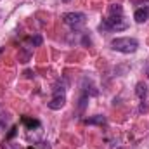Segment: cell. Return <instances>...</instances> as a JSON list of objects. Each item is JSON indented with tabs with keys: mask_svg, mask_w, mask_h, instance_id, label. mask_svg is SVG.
I'll list each match as a JSON object with an SVG mask.
<instances>
[{
	"mask_svg": "<svg viewBox=\"0 0 149 149\" xmlns=\"http://www.w3.org/2000/svg\"><path fill=\"white\" fill-rule=\"evenodd\" d=\"M111 49L121 54H134L139 49V42L130 37H118L111 40Z\"/></svg>",
	"mask_w": 149,
	"mask_h": 149,
	"instance_id": "cell-2",
	"label": "cell"
},
{
	"mask_svg": "<svg viewBox=\"0 0 149 149\" xmlns=\"http://www.w3.org/2000/svg\"><path fill=\"white\" fill-rule=\"evenodd\" d=\"M28 42H30V43H31L33 47H37V45H40V43H42V37H38V35H37L35 38H30Z\"/></svg>",
	"mask_w": 149,
	"mask_h": 149,
	"instance_id": "cell-10",
	"label": "cell"
},
{
	"mask_svg": "<svg viewBox=\"0 0 149 149\" xmlns=\"http://www.w3.org/2000/svg\"><path fill=\"white\" fill-rule=\"evenodd\" d=\"M3 52H5V47H0V57L3 56Z\"/></svg>",
	"mask_w": 149,
	"mask_h": 149,
	"instance_id": "cell-11",
	"label": "cell"
},
{
	"mask_svg": "<svg viewBox=\"0 0 149 149\" xmlns=\"http://www.w3.org/2000/svg\"><path fill=\"white\" fill-rule=\"evenodd\" d=\"M85 123H88V125H104V123H106V118H104V116H101V114H97V116L87 118V120H85Z\"/></svg>",
	"mask_w": 149,
	"mask_h": 149,
	"instance_id": "cell-7",
	"label": "cell"
},
{
	"mask_svg": "<svg viewBox=\"0 0 149 149\" xmlns=\"http://www.w3.org/2000/svg\"><path fill=\"white\" fill-rule=\"evenodd\" d=\"M2 149H19V146L12 144V142H9V141H3V142H2Z\"/></svg>",
	"mask_w": 149,
	"mask_h": 149,
	"instance_id": "cell-9",
	"label": "cell"
},
{
	"mask_svg": "<svg viewBox=\"0 0 149 149\" xmlns=\"http://www.w3.org/2000/svg\"><path fill=\"white\" fill-rule=\"evenodd\" d=\"M134 19H135V23H139V24L148 23L149 21V5H144V7L137 9V10L134 12Z\"/></svg>",
	"mask_w": 149,
	"mask_h": 149,
	"instance_id": "cell-5",
	"label": "cell"
},
{
	"mask_svg": "<svg viewBox=\"0 0 149 149\" xmlns=\"http://www.w3.org/2000/svg\"><path fill=\"white\" fill-rule=\"evenodd\" d=\"M63 23L71 30H81L87 24V16L83 12H66L63 14Z\"/></svg>",
	"mask_w": 149,
	"mask_h": 149,
	"instance_id": "cell-4",
	"label": "cell"
},
{
	"mask_svg": "<svg viewBox=\"0 0 149 149\" xmlns=\"http://www.w3.org/2000/svg\"><path fill=\"white\" fill-rule=\"evenodd\" d=\"M135 94H137L139 99H146V95H148V85L142 83V81H139L137 87H135Z\"/></svg>",
	"mask_w": 149,
	"mask_h": 149,
	"instance_id": "cell-6",
	"label": "cell"
},
{
	"mask_svg": "<svg viewBox=\"0 0 149 149\" xmlns=\"http://www.w3.org/2000/svg\"><path fill=\"white\" fill-rule=\"evenodd\" d=\"M63 2H66V3H68V2H71V0H63Z\"/></svg>",
	"mask_w": 149,
	"mask_h": 149,
	"instance_id": "cell-12",
	"label": "cell"
},
{
	"mask_svg": "<svg viewBox=\"0 0 149 149\" xmlns=\"http://www.w3.org/2000/svg\"><path fill=\"white\" fill-rule=\"evenodd\" d=\"M23 123L28 125L30 128H33V127H40V121H38V120H30V118H23Z\"/></svg>",
	"mask_w": 149,
	"mask_h": 149,
	"instance_id": "cell-8",
	"label": "cell"
},
{
	"mask_svg": "<svg viewBox=\"0 0 149 149\" xmlns=\"http://www.w3.org/2000/svg\"><path fill=\"white\" fill-rule=\"evenodd\" d=\"M102 30H111V31H121L128 28V23L125 21L123 16V7L120 3H111L109 10H108V17L102 21L101 24Z\"/></svg>",
	"mask_w": 149,
	"mask_h": 149,
	"instance_id": "cell-1",
	"label": "cell"
},
{
	"mask_svg": "<svg viewBox=\"0 0 149 149\" xmlns=\"http://www.w3.org/2000/svg\"><path fill=\"white\" fill-rule=\"evenodd\" d=\"M66 104V88H64V83H57L54 87V94H52V99L49 101V108L52 111H57V109H63Z\"/></svg>",
	"mask_w": 149,
	"mask_h": 149,
	"instance_id": "cell-3",
	"label": "cell"
}]
</instances>
